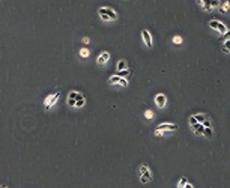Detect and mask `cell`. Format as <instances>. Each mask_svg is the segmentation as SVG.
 <instances>
[{
    "mask_svg": "<svg viewBox=\"0 0 230 188\" xmlns=\"http://www.w3.org/2000/svg\"><path fill=\"white\" fill-rule=\"evenodd\" d=\"M194 118H196V120H197L199 123H203L204 120L208 119V116L204 115V113H197V115H194Z\"/></svg>",
    "mask_w": 230,
    "mask_h": 188,
    "instance_id": "14",
    "label": "cell"
},
{
    "mask_svg": "<svg viewBox=\"0 0 230 188\" xmlns=\"http://www.w3.org/2000/svg\"><path fill=\"white\" fill-rule=\"evenodd\" d=\"M202 125H203V127H204V128H212V123H211V120H208V119H206V120H204V122H203Z\"/></svg>",
    "mask_w": 230,
    "mask_h": 188,
    "instance_id": "23",
    "label": "cell"
},
{
    "mask_svg": "<svg viewBox=\"0 0 230 188\" xmlns=\"http://www.w3.org/2000/svg\"><path fill=\"white\" fill-rule=\"evenodd\" d=\"M223 51L230 54V39H226V41H224V44H223Z\"/></svg>",
    "mask_w": 230,
    "mask_h": 188,
    "instance_id": "16",
    "label": "cell"
},
{
    "mask_svg": "<svg viewBox=\"0 0 230 188\" xmlns=\"http://www.w3.org/2000/svg\"><path fill=\"white\" fill-rule=\"evenodd\" d=\"M108 60H110V53H108V51H102V53H99V56H98V59H96L98 65H105Z\"/></svg>",
    "mask_w": 230,
    "mask_h": 188,
    "instance_id": "9",
    "label": "cell"
},
{
    "mask_svg": "<svg viewBox=\"0 0 230 188\" xmlns=\"http://www.w3.org/2000/svg\"><path fill=\"white\" fill-rule=\"evenodd\" d=\"M218 11L221 12V14H227V12L230 11V0H227V2L221 6H218Z\"/></svg>",
    "mask_w": 230,
    "mask_h": 188,
    "instance_id": "13",
    "label": "cell"
},
{
    "mask_svg": "<svg viewBox=\"0 0 230 188\" xmlns=\"http://www.w3.org/2000/svg\"><path fill=\"white\" fill-rule=\"evenodd\" d=\"M209 27L214 29V30H216V32H220L221 35H226V33L229 32V29H227L226 24L221 23V21H218V20H211V21H209Z\"/></svg>",
    "mask_w": 230,
    "mask_h": 188,
    "instance_id": "2",
    "label": "cell"
},
{
    "mask_svg": "<svg viewBox=\"0 0 230 188\" xmlns=\"http://www.w3.org/2000/svg\"><path fill=\"white\" fill-rule=\"evenodd\" d=\"M83 42H84V44H87V42H89V38H86V36H84V38H83Z\"/></svg>",
    "mask_w": 230,
    "mask_h": 188,
    "instance_id": "27",
    "label": "cell"
},
{
    "mask_svg": "<svg viewBox=\"0 0 230 188\" xmlns=\"http://www.w3.org/2000/svg\"><path fill=\"white\" fill-rule=\"evenodd\" d=\"M126 68V60H119L117 62V71H125Z\"/></svg>",
    "mask_w": 230,
    "mask_h": 188,
    "instance_id": "15",
    "label": "cell"
},
{
    "mask_svg": "<svg viewBox=\"0 0 230 188\" xmlns=\"http://www.w3.org/2000/svg\"><path fill=\"white\" fill-rule=\"evenodd\" d=\"M120 74H119V77H122V78H125V75L128 74V69H125V71H119Z\"/></svg>",
    "mask_w": 230,
    "mask_h": 188,
    "instance_id": "24",
    "label": "cell"
},
{
    "mask_svg": "<svg viewBox=\"0 0 230 188\" xmlns=\"http://www.w3.org/2000/svg\"><path fill=\"white\" fill-rule=\"evenodd\" d=\"M172 41H173L174 45H181V44H182V38L176 35V36H173V39H172Z\"/></svg>",
    "mask_w": 230,
    "mask_h": 188,
    "instance_id": "18",
    "label": "cell"
},
{
    "mask_svg": "<svg viewBox=\"0 0 230 188\" xmlns=\"http://www.w3.org/2000/svg\"><path fill=\"white\" fill-rule=\"evenodd\" d=\"M188 123H189V127H191V125H194V123H197V120H196L194 115H193V116H189V119H188Z\"/></svg>",
    "mask_w": 230,
    "mask_h": 188,
    "instance_id": "22",
    "label": "cell"
},
{
    "mask_svg": "<svg viewBox=\"0 0 230 188\" xmlns=\"http://www.w3.org/2000/svg\"><path fill=\"white\" fill-rule=\"evenodd\" d=\"M184 188H194V187H193V184H191V182H187Z\"/></svg>",
    "mask_w": 230,
    "mask_h": 188,
    "instance_id": "26",
    "label": "cell"
},
{
    "mask_svg": "<svg viewBox=\"0 0 230 188\" xmlns=\"http://www.w3.org/2000/svg\"><path fill=\"white\" fill-rule=\"evenodd\" d=\"M155 104H157L160 108H164V107H165V104H167V98H165L164 93H158V95L155 96Z\"/></svg>",
    "mask_w": 230,
    "mask_h": 188,
    "instance_id": "8",
    "label": "cell"
},
{
    "mask_svg": "<svg viewBox=\"0 0 230 188\" xmlns=\"http://www.w3.org/2000/svg\"><path fill=\"white\" fill-rule=\"evenodd\" d=\"M140 174H142V176H140V181H142L143 184L152 181V172L149 170V167H147L146 164L140 166Z\"/></svg>",
    "mask_w": 230,
    "mask_h": 188,
    "instance_id": "4",
    "label": "cell"
},
{
    "mask_svg": "<svg viewBox=\"0 0 230 188\" xmlns=\"http://www.w3.org/2000/svg\"><path fill=\"white\" fill-rule=\"evenodd\" d=\"M153 116H155V115H153V111H152V110H146V111H145V118H146V119L152 120Z\"/></svg>",
    "mask_w": 230,
    "mask_h": 188,
    "instance_id": "19",
    "label": "cell"
},
{
    "mask_svg": "<svg viewBox=\"0 0 230 188\" xmlns=\"http://www.w3.org/2000/svg\"><path fill=\"white\" fill-rule=\"evenodd\" d=\"M108 84H119V86L126 87V86H128V80L119 77V75H111V77L108 78Z\"/></svg>",
    "mask_w": 230,
    "mask_h": 188,
    "instance_id": "5",
    "label": "cell"
},
{
    "mask_svg": "<svg viewBox=\"0 0 230 188\" xmlns=\"http://www.w3.org/2000/svg\"><path fill=\"white\" fill-rule=\"evenodd\" d=\"M86 104V98H84V95L83 93H77V99H75V108H81L83 105Z\"/></svg>",
    "mask_w": 230,
    "mask_h": 188,
    "instance_id": "11",
    "label": "cell"
},
{
    "mask_svg": "<svg viewBox=\"0 0 230 188\" xmlns=\"http://www.w3.org/2000/svg\"><path fill=\"white\" fill-rule=\"evenodd\" d=\"M155 135H157V137H161V135H164V132L160 131V130H155Z\"/></svg>",
    "mask_w": 230,
    "mask_h": 188,
    "instance_id": "25",
    "label": "cell"
},
{
    "mask_svg": "<svg viewBox=\"0 0 230 188\" xmlns=\"http://www.w3.org/2000/svg\"><path fill=\"white\" fill-rule=\"evenodd\" d=\"M203 135H206L208 139H212L214 137V131H212V128H204V134Z\"/></svg>",
    "mask_w": 230,
    "mask_h": 188,
    "instance_id": "17",
    "label": "cell"
},
{
    "mask_svg": "<svg viewBox=\"0 0 230 188\" xmlns=\"http://www.w3.org/2000/svg\"><path fill=\"white\" fill-rule=\"evenodd\" d=\"M209 2H215V0H209Z\"/></svg>",
    "mask_w": 230,
    "mask_h": 188,
    "instance_id": "29",
    "label": "cell"
},
{
    "mask_svg": "<svg viewBox=\"0 0 230 188\" xmlns=\"http://www.w3.org/2000/svg\"><path fill=\"white\" fill-rule=\"evenodd\" d=\"M0 188H8V187H0Z\"/></svg>",
    "mask_w": 230,
    "mask_h": 188,
    "instance_id": "28",
    "label": "cell"
},
{
    "mask_svg": "<svg viewBox=\"0 0 230 188\" xmlns=\"http://www.w3.org/2000/svg\"><path fill=\"white\" fill-rule=\"evenodd\" d=\"M80 56H81L83 59H86V57L89 56V50H87V48H81V50H80Z\"/></svg>",
    "mask_w": 230,
    "mask_h": 188,
    "instance_id": "20",
    "label": "cell"
},
{
    "mask_svg": "<svg viewBox=\"0 0 230 188\" xmlns=\"http://www.w3.org/2000/svg\"><path fill=\"white\" fill-rule=\"evenodd\" d=\"M77 90H71L69 92V95H68V99H66V103H68V105L69 107H75V99H77Z\"/></svg>",
    "mask_w": 230,
    "mask_h": 188,
    "instance_id": "12",
    "label": "cell"
},
{
    "mask_svg": "<svg viewBox=\"0 0 230 188\" xmlns=\"http://www.w3.org/2000/svg\"><path fill=\"white\" fill-rule=\"evenodd\" d=\"M157 130L165 132V131H177V125L176 123H170V122H164V123H160Z\"/></svg>",
    "mask_w": 230,
    "mask_h": 188,
    "instance_id": "6",
    "label": "cell"
},
{
    "mask_svg": "<svg viewBox=\"0 0 230 188\" xmlns=\"http://www.w3.org/2000/svg\"><path fill=\"white\" fill-rule=\"evenodd\" d=\"M59 98H60V93H59V92L48 95V96L45 98V101H44V107H45V110H50L51 107H53V105L59 101Z\"/></svg>",
    "mask_w": 230,
    "mask_h": 188,
    "instance_id": "3",
    "label": "cell"
},
{
    "mask_svg": "<svg viewBox=\"0 0 230 188\" xmlns=\"http://www.w3.org/2000/svg\"><path fill=\"white\" fill-rule=\"evenodd\" d=\"M98 14H99V17L104 20V21H114L117 18V14L114 12L113 9H110V8H107V6H102V8H99L98 9Z\"/></svg>",
    "mask_w": 230,
    "mask_h": 188,
    "instance_id": "1",
    "label": "cell"
},
{
    "mask_svg": "<svg viewBox=\"0 0 230 188\" xmlns=\"http://www.w3.org/2000/svg\"><path fill=\"white\" fill-rule=\"evenodd\" d=\"M187 182H188V181H187L185 178H181V179H179V182H177V188H184Z\"/></svg>",
    "mask_w": 230,
    "mask_h": 188,
    "instance_id": "21",
    "label": "cell"
},
{
    "mask_svg": "<svg viewBox=\"0 0 230 188\" xmlns=\"http://www.w3.org/2000/svg\"><path fill=\"white\" fill-rule=\"evenodd\" d=\"M142 39H143V42H145V45L147 47V48H152V36H150V33H149V30H142Z\"/></svg>",
    "mask_w": 230,
    "mask_h": 188,
    "instance_id": "7",
    "label": "cell"
},
{
    "mask_svg": "<svg viewBox=\"0 0 230 188\" xmlns=\"http://www.w3.org/2000/svg\"><path fill=\"white\" fill-rule=\"evenodd\" d=\"M191 130H193V132L196 134V135H203L204 134V127L202 123H194V125H191Z\"/></svg>",
    "mask_w": 230,
    "mask_h": 188,
    "instance_id": "10",
    "label": "cell"
}]
</instances>
